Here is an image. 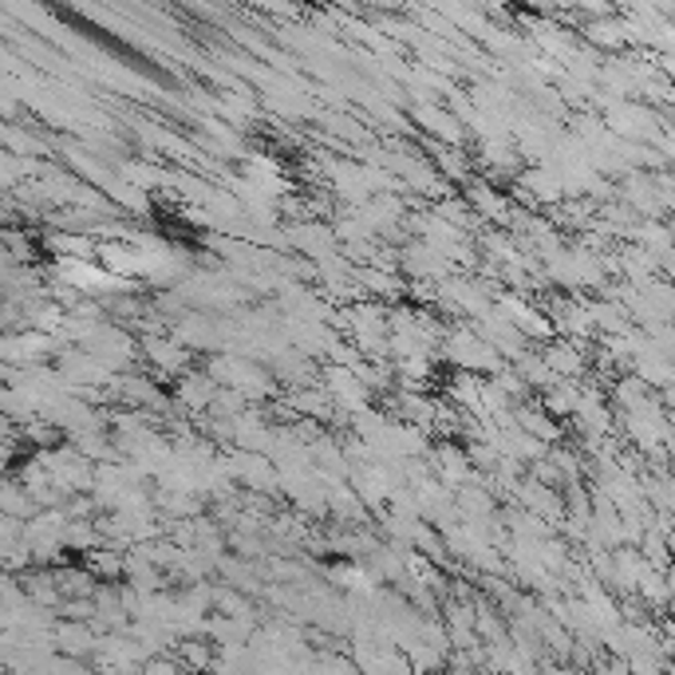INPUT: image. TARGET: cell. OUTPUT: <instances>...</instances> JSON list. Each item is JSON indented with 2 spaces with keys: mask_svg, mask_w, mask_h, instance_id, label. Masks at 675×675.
<instances>
[{
  "mask_svg": "<svg viewBox=\"0 0 675 675\" xmlns=\"http://www.w3.org/2000/svg\"><path fill=\"white\" fill-rule=\"evenodd\" d=\"M178 659L190 667V672H214V664H217V648H214V640H202V636H182V640H178Z\"/></svg>",
  "mask_w": 675,
  "mask_h": 675,
  "instance_id": "6da1fadb",
  "label": "cell"
},
{
  "mask_svg": "<svg viewBox=\"0 0 675 675\" xmlns=\"http://www.w3.org/2000/svg\"><path fill=\"white\" fill-rule=\"evenodd\" d=\"M379 313H383V308H379ZM376 308H356V316H376V320H371V328H383V316H379ZM351 328H364V325H351ZM356 340L364 344V351H368V356H376V348L383 351V340H376V336H364V333H356Z\"/></svg>",
  "mask_w": 675,
  "mask_h": 675,
  "instance_id": "7a4b0ae2",
  "label": "cell"
},
{
  "mask_svg": "<svg viewBox=\"0 0 675 675\" xmlns=\"http://www.w3.org/2000/svg\"><path fill=\"white\" fill-rule=\"evenodd\" d=\"M143 675H190V667L182 659H171V656H154L146 659Z\"/></svg>",
  "mask_w": 675,
  "mask_h": 675,
  "instance_id": "3957f363",
  "label": "cell"
}]
</instances>
